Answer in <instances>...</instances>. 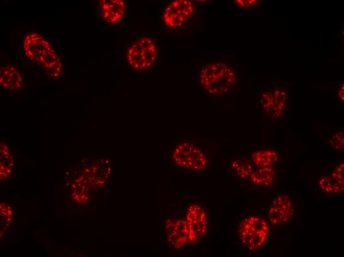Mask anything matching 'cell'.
<instances>
[{
    "instance_id": "obj_3",
    "label": "cell",
    "mask_w": 344,
    "mask_h": 257,
    "mask_svg": "<svg viewBox=\"0 0 344 257\" xmlns=\"http://www.w3.org/2000/svg\"><path fill=\"white\" fill-rule=\"evenodd\" d=\"M24 49L27 57L50 76L56 77L61 73L62 65L57 54L47 41L38 34L30 33L25 37Z\"/></svg>"
},
{
    "instance_id": "obj_16",
    "label": "cell",
    "mask_w": 344,
    "mask_h": 257,
    "mask_svg": "<svg viewBox=\"0 0 344 257\" xmlns=\"http://www.w3.org/2000/svg\"><path fill=\"white\" fill-rule=\"evenodd\" d=\"M319 186L320 189L327 194L341 193L337 185L333 180L331 175H326L320 179Z\"/></svg>"
},
{
    "instance_id": "obj_2",
    "label": "cell",
    "mask_w": 344,
    "mask_h": 257,
    "mask_svg": "<svg viewBox=\"0 0 344 257\" xmlns=\"http://www.w3.org/2000/svg\"><path fill=\"white\" fill-rule=\"evenodd\" d=\"M198 82L209 95L222 96L232 89L236 82L235 73L229 65L223 62L207 63L201 70Z\"/></svg>"
},
{
    "instance_id": "obj_11",
    "label": "cell",
    "mask_w": 344,
    "mask_h": 257,
    "mask_svg": "<svg viewBox=\"0 0 344 257\" xmlns=\"http://www.w3.org/2000/svg\"><path fill=\"white\" fill-rule=\"evenodd\" d=\"M228 169L230 173L236 179L245 180L248 179L254 171V165L245 155L241 154L230 158Z\"/></svg>"
},
{
    "instance_id": "obj_4",
    "label": "cell",
    "mask_w": 344,
    "mask_h": 257,
    "mask_svg": "<svg viewBox=\"0 0 344 257\" xmlns=\"http://www.w3.org/2000/svg\"><path fill=\"white\" fill-rule=\"evenodd\" d=\"M269 232L268 223L262 217L248 215L240 223L237 234L243 246L249 251L259 250L265 243Z\"/></svg>"
},
{
    "instance_id": "obj_5",
    "label": "cell",
    "mask_w": 344,
    "mask_h": 257,
    "mask_svg": "<svg viewBox=\"0 0 344 257\" xmlns=\"http://www.w3.org/2000/svg\"><path fill=\"white\" fill-rule=\"evenodd\" d=\"M157 55V47L154 42L148 37H142L129 48L127 58L132 67L142 70L153 65Z\"/></svg>"
},
{
    "instance_id": "obj_10",
    "label": "cell",
    "mask_w": 344,
    "mask_h": 257,
    "mask_svg": "<svg viewBox=\"0 0 344 257\" xmlns=\"http://www.w3.org/2000/svg\"><path fill=\"white\" fill-rule=\"evenodd\" d=\"M285 93L278 90L264 93L260 102L262 109L265 111L269 117L278 118L281 115L285 105Z\"/></svg>"
},
{
    "instance_id": "obj_13",
    "label": "cell",
    "mask_w": 344,
    "mask_h": 257,
    "mask_svg": "<svg viewBox=\"0 0 344 257\" xmlns=\"http://www.w3.org/2000/svg\"><path fill=\"white\" fill-rule=\"evenodd\" d=\"M0 86L9 90H16L22 85V78L14 67L6 65L0 69Z\"/></svg>"
},
{
    "instance_id": "obj_17",
    "label": "cell",
    "mask_w": 344,
    "mask_h": 257,
    "mask_svg": "<svg viewBox=\"0 0 344 257\" xmlns=\"http://www.w3.org/2000/svg\"><path fill=\"white\" fill-rule=\"evenodd\" d=\"M344 163L340 164L335 168L331 175L341 193L344 191Z\"/></svg>"
},
{
    "instance_id": "obj_19",
    "label": "cell",
    "mask_w": 344,
    "mask_h": 257,
    "mask_svg": "<svg viewBox=\"0 0 344 257\" xmlns=\"http://www.w3.org/2000/svg\"><path fill=\"white\" fill-rule=\"evenodd\" d=\"M236 2L243 7L251 6L256 3L257 0H236Z\"/></svg>"
},
{
    "instance_id": "obj_9",
    "label": "cell",
    "mask_w": 344,
    "mask_h": 257,
    "mask_svg": "<svg viewBox=\"0 0 344 257\" xmlns=\"http://www.w3.org/2000/svg\"><path fill=\"white\" fill-rule=\"evenodd\" d=\"M292 200L287 195H281L272 201L269 211V219L273 225H280L288 222L294 214Z\"/></svg>"
},
{
    "instance_id": "obj_12",
    "label": "cell",
    "mask_w": 344,
    "mask_h": 257,
    "mask_svg": "<svg viewBox=\"0 0 344 257\" xmlns=\"http://www.w3.org/2000/svg\"><path fill=\"white\" fill-rule=\"evenodd\" d=\"M102 14L108 23L115 24L123 18L125 2L123 0H102L100 1Z\"/></svg>"
},
{
    "instance_id": "obj_8",
    "label": "cell",
    "mask_w": 344,
    "mask_h": 257,
    "mask_svg": "<svg viewBox=\"0 0 344 257\" xmlns=\"http://www.w3.org/2000/svg\"><path fill=\"white\" fill-rule=\"evenodd\" d=\"M165 237L167 245L173 250L188 246L189 232L185 218L178 216L169 217L165 223Z\"/></svg>"
},
{
    "instance_id": "obj_1",
    "label": "cell",
    "mask_w": 344,
    "mask_h": 257,
    "mask_svg": "<svg viewBox=\"0 0 344 257\" xmlns=\"http://www.w3.org/2000/svg\"><path fill=\"white\" fill-rule=\"evenodd\" d=\"M169 157L172 163L178 169L199 174L210 169L214 158V152L207 150L200 142L181 139L172 146Z\"/></svg>"
},
{
    "instance_id": "obj_18",
    "label": "cell",
    "mask_w": 344,
    "mask_h": 257,
    "mask_svg": "<svg viewBox=\"0 0 344 257\" xmlns=\"http://www.w3.org/2000/svg\"><path fill=\"white\" fill-rule=\"evenodd\" d=\"M330 143L335 149L342 151L344 149V132L341 131L335 134L330 139Z\"/></svg>"
},
{
    "instance_id": "obj_14",
    "label": "cell",
    "mask_w": 344,
    "mask_h": 257,
    "mask_svg": "<svg viewBox=\"0 0 344 257\" xmlns=\"http://www.w3.org/2000/svg\"><path fill=\"white\" fill-rule=\"evenodd\" d=\"M252 162L258 168L272 167L278 161L276 152L272 149L257 150L253 152Z\"/></svg>"
},
{
    "instance_id": "obj_7",
    "label": "cell",
    "mask_w": 344,
    "mask_h": 257,
    "mask_svg": "<svg viewBox=\"0 0 344 257\" xmlns=\"http://www.w3.org/2000/svg\"><path fill=\"white\" fill-rule=\"evenodd\" d=\"M195 10V5L192 1H173L165 9L163 15L164 23L171 29L180 28L190 20Z\"/></svg>"
},
{
    "instance_id": "obj_15",
    "label": "cell",
    "mask_w": 344,
    "mask_h": 257,
    "mask_svg": "<svg viewBox=\"0 0 344 257\" xmlns=\"http://www.w3.org/2000/svg\"><path fill=\"white\" fill-rule=\"evenodd\" d=\"M274 177L275 171L272 167L260 168L254 170L247 180L254 185L268 186Z\"/></svg>"
},
{
    "instance_id": "obj_6",
    "label": "cell",
    "mask_w": 344,
    "mask_h": 257,
    "mask_svg": "<svg viewBox=\"0 0 344 257\" xmlns=\"http://www.w3.org/2000/svg\"><path fill=\"white\" fill-rule=\"evenodd\" d=\"M185 218L189 232L188 246H196L206 237L208 212L202 205L193 203L188 207Z\"/></svg>"
}]
</instances>
